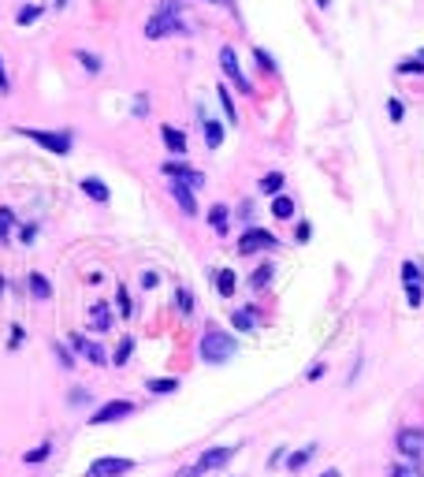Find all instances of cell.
Masks as SVG:
<instances>
[{
	"instance_id": "cell-1",
	"label": "cell",
	"mask_w": 424,
	"mask_h": 477,
	"mask_svg": "<svg viewBox=\"0 0 424 477\" xmlns=\"http://www.w3.org/2000/svg\"><path fill=\"white\" fill-rule=\"evenodd\" d=\"M171 34H190V23L182 19L179 0H160L157 12L149 15V23H146V38L160 41V38H171Z\"/></svg>"
},
{
	"instance_id": "cell-2",
	"label": "cell",
	"mask_w": 424,
	"mask_h": 477,
	"mask_svg": "<svg viewBox=\"0 0 424 477\" xmlns=\"http://www.w3.org/2000/svg\"><path fill=\"white\" fill-rule=\"evenodd\" d=\"M238 354V340L231 332H223V328H216V324H209V328L201 332V340H198V358L205 365H223V362H231V358Z\"/></svg>"
},
{
	"instance_id": "cell-3",
	"label": "cell",
	"mask_w": 424,
	"mask_h": 477,
	"mask_svg": "<svg viewBox=\"0 0 424 477\" xmlns=\"http://www.w3.org/2000/svg\"><path fill=\"white\" fill-rule=\"evenodd\" d=\"M19 135L30 138V142H38L41 149H49V153L56 157H68L74 149V135L63 127V131H41V127H19Z\"/></svg>"
},
{
	"instance_id": "cell-4",
	"label": "cell",
	"mask_w": 424,
	"mask_h": 477,
	"mask_svg": "<svg viewBox=\"0 0 424 477\" xmlns=\"http://www.w3.org/2000/svg\"><path fill=\"white\" fill-rule=\"evenodd\" d=\"M272 250H279V238L272 232H265V227H257V224H246L242 238H238V254L253 257V254H272Z\"/></svg>"
},
{
	"instance_id": "cell-5",
	"label": "cell",
	"mask_w": 424,
	"mask_h": 477,
	"mask_svg": "<svg viewBox=\"0 0 424 477\" xmlns=\"http://www.w3.org/2000/svg\"><path fill=\"white\" fill-rule=\"evenodd\" d=\"M398 276H402V287H406V302L417 310L424 302V265L421 262H402Z\"/></svg>"
},
{
	"instance_id": "cell-6",
	"label": "cell",
	"mask_w": 424,
	"mask_h": 477,
	"mask_svg": "<svg viewBox=\"0 0 424 477\" xmlns=\"http://www.w3.org/2000/svg\"><path fill=\"white\" fill-rule=\"evenodd\" d=\"M395 448H398V455L406 462H417V466H424V429H398L395 432Z\"/></svg>"
},
{
	"instance_id": "cell-7",
	"label": "cell",
	"mask_w": 424,
	"mask_h": 477,
	"mask_svg": "<svg viewBox=\"0 0 424 477\" xmlns=\"http://www.w3.org/2000/svg\"><path fill=\"white\" fill-rule=\"evenodd\" d=\"M134 459H127V455H101V459L90 462V470H86V477H123L134 470Z\"/></svg>"
},
{
	"instance_id": "cell-8",
	"label": "cell",
	"mask_w": 424,
	"mask_h": 477,
	"mask_svg": "<svg viewBox=\"0 0 424 477\" xmlns=\"http://www.w3.org/2000/svg\"><path fill=\"white\" fill-rule=\"evenodd\" d=\"M134 410H138V407L130 403V399H108L104 407H97L93 414H90V425H116V421L130 418Z\"/></svg>"
},
{
	"instance_id": "cell-9",
	"label": "cell",
	"mask_w": 424,
	"mask_h": 477,
	"mask_svg": "<svg viewBox=\"0 0 424 477\" xmlns=\"http://www.w3.org/2000/svg\"><path fill=\"white\" fill-rule=\"evenodd\" d=\"M220 68H223V79L231 82L238 93H253V82H249L246 75H242V68H238V52H235L231 45L220 49Z\"/></svg>"
},
{
	"instance_id": "cell-10",
	"label": "cell",
	"mask_w": 424,
	"mask_h": 477,
	"mask_svg": "<svg viewBox=\"0 0 424 477\" xmlns=\"http://www.w3.org/2000/svg\"><path fill=\"white\" fill-rule=\"evenodd\" d=\"M160 176L182 179V183H187V187H194V190L205 187V172H198L194 165H187V160H164V165H160Z\"/></svg>"
},
{
	"instance_id": "cell-11",
	"label": "cell",
	"mask_w": 424,
	"mask_h": 477,
	"mask_svg": "<svg viewBox=\"0 0 424 477\" xmlns=\"http://www.w3.org/2000/svg\"><path fill=\"white\" fill-rule=\"evenodd\" d=\"M168 190H171V198H175V205H179L182 213H187V216H198V190L187 187L182 179H171Z\"/></svg>"
},
{
	"instance_id": "cell-12",
	"label": "cell",
	"mask_w": 424,
	"mask_h": 477,
	"mask_svg": "<svg viewBox=\"0 0 424 477\" xmlns=\"http://www.w3.org/2000/svg\"><path fill=\"white\" fill-rule=\"evenodd\" d=\"M235 451H238V448H209V451H205L194 466H198L201 474H209V470H223V466L235 459Z\"/></svg>"
},
{
	"instance_id": "cell-13",
	"label": "cell",
	"mask_w": 424,
	"mask_h": 477,
	"mask_svg": "<svg viewBox=\"0 0 424 477\" xmlns=\"http://www.w3.org/2000/svg\"><path fill=\"white\" fill-rule=\"evenodd\" d=\"M198 116H201V135H205V146H209V149H220V146H223V135H227L223 119H209V116H205V108H198Z\"/></svg>"
},
{
	"instance_id": "cell-14",
	"label": "cell",
	"mask_w": 424,
	"mask_h": 477,
	"mask_svg": "<svg viewBox=\"0 0 424 477\" xmlns=\"http://www.w3.org/2000/svg\"><path fill=\"white\" fill-rule=\"evenodd\" d=\"M209 227H212V232L220 235V238L231 235V209H227L223 202H216L212 209H209Z\"/></svg>"
},
{
	"instance_id": "cell-15",
	"label": "cell",
	"mask_w": 424,
	"mask_h": 477,
	"mask_svg": "<svg viewBox=\"0 0 424 477\" xmlns=\"http://www.w3.org/2000/svg\"><path fill=\"white\" fill-rule=\"evenodd\" d=\"M212 287H216V295H220V298H231L235 287H238L235 268H212Z\"/></svg>"
},
{
	"instance_id": "cell-16",
	"label": "cell",
	"mask_w": 424,
	"mask_h": 477,
	"mask_svg": "<svg viewBox=\"0 0 424 477\" xmlns=\"http://www.w3.org/2000/svg\"><path fill=\"white\" fill-rule=\"evenodd\" d=\"M160 138H164V146H168V149H171V153H175V157H187L190 142H187V135H182L179 127L164 123V127H160Z\"/></svg>"
},
{
	"instance_id": "cell-17",
	"label": "cell",
	"mask_w": 424,
	"mask_h": 477,
	"mask_svg": "<svg viewBox=\"0 0 424 477\" xmlns=\"http://www.w3.org/2000/svg\"><path fill=\"white\" fill-rule=\"evenodd\" d=\"M112 321H116V313H112L108 302H93V306H90V328L93 332H108V328H112Z\"/></svg>"
},
{
	"instance_id": "cell-18",
	"label": "cell",
	"mask_w": 424,
	"mask_h": 477,
	"mask_svg": "<svg viewBox=\"0 0 424 477\" xmlns=\"http://www.w3.org/2000/svg\"><path fill=\"white\" fill-rule=\"evenodd\" d=\"M79 190L86 194V198H90V202H108V198H112V190H108V183L104 179H97V176H86L82 183H79Z\"/></svg>"
},
{
	"instance_id": "cell-19",
	"label": "cell",
	"mask_w": 424,
	"mask_h": 477,
	"mask_svg": "<svg viewBox=\"0 0 424 477\" xmlns=\"http://www.w3.org/2000/svg\"><path fill=\"white\" fill-rule=\"evenodd\" d=\"M257 324H260V313L253 306H242V310L231 313V328L235 332H257Z\"/></svg>"
},
{
	"instance_id": "cell-20",
	"label": "cell",
	"mask_w": 424,
	"mask_h": 477,
	"mask_svg": "<svg viewBox=\"0 0 424 477\" xmlns=\"http://www.w3.org/2000/svg\"><path fill=\"white\" fill-rule=\"evenodd\" d=\"M26 287H30V298H38V302L52 298V280L45 273H30L26 276Z\"/></svg>"
},
{
	"instance_id": "cell-21",
	"label": "cell",
	"mask_w": 424,
	"mask_h": 477,
	"mask_svg": "<svg viewBox=\"0 0 424 477\" xmlns=\"http://www.w3.org/2000/svg\"><path fill=\"white\" fill-rule=\"evenodd\" d=\"M272 276H276V265H272V262H260L253 273H249L246 284H249V291H265V287L272 284Z\"/></svg>"
},
{
	"instance_id": "cell-22",
	"label": "cell",
	"mask_w": 424,
	"mask_h": 477,
	"mask_svg": "<svg viewBox=\"0 0 424 477\" xmlns=\"http://www.w3.org/2000/svg\"><path fill=\"white\" fill-rule=\"evenodd\" d=\"M283 187H287V179H283V172H268V176H260L257 190L268 194V198H276V194H283Z\"/></svg>"
},
{
	"instance_id": "cell-23",
	"label": "cell",
	"mask_w": 424,
	"mask_h": 477,
	"mask_svg": "<svg viewBox=\"0 0 424 477\" xmlns=\"http://www.w3.org/2000/svg\"><path fill=\"white\" fill-rule=\"evenodd\" d=\"M295 198H290V194H276V198H272V216H276V220H290V216H295Z\"/></svg>"
},
{
	"instance_id": "cell-24",
	"label": "cell",
	"mask_w": 424,
	"mask_h": 477,
	"mask_svg": "<svg viewBox=\"0 0 424 477\" xmlns=\"http://www.w3.org/2000/svg\"><path fill=\"white\" fill-rule=\"evenodd\" d=\"M74 60L86 68V75H101L104 71V60L97 56V52H90V49H74Z\"/></svg>"
},
{
	"instance_id": "cell-25",
	"label": "cell",
	"mask_w": 424,
	"mask_h": 477,
	"mask_svg": "<svg viewBox=\"0 0 424 477\" xmlns=\"http://www.w3.org/2000/svg\"><path fill=\"white\" fill-rule=\"evenodd\" d=\"M216 97H220V108H223V116H227V123H238V108H235V101H231V90H227V82H220L216 86Z\"/></svg>"
},
{
	"instance_id": "cell-26",
	"label": "cell",
	"mask_w": 424,
	"mask_h": 477,
	"mask_svg": "<svg viewBox=\"0 0 424 477\" xmlns=\"http://www.w3.org/2000/svg\"><path fill=\"white\" fill-rule=\"evenodd\" d=\"M253 63L268 75V79H276V75H279V63L272 60V52H268V49H260V45H253Z\"/></svg>"
},
{
	"instance_id": "cell-27",
	"label": "cell",
	"mask_w": 424,
	"mask_h": 477,
	"mask_svg": "<svg viewBox=\"0 0 424 477\" xmlns=\"http://www.w3.org/2000/svg\"><path fill=\"white\" fill-rule=\"evenodd\" d=\"M15 209L12 205H0V243H8V238H12V232H15Z\"/></svg>"
},
{
	"instance_id": "cell-28",
	"label": "cell",
	"mask_w": 424,
	"mask_h": 477,
	"mask_svg": "<svg viewBox=\"0 0 424 477\" xmlns=\"http://www.w3.org/2000/svg\"><path fill=\"white\" fill-rule=\"evenodd\" d=\"M41 15H45V8H41V4H26V8H19V12H15V26H34Z\"/></svg>"
},
{
	"instance_id": "cell-29",
	"label": "cell",
	"mask_w": 424,
	"mask_h": 477,
	"mask_svg": "<svg viewBox=\"0 0 424 477\" xmlns=\"http://www.w3.org/2000/svg\"><path fill=\"white\" fill-rule=\"evenodd\" d=\"M146 388L153 395H171V392H179V381L175 377H153V381H146Z\"/></svg>"
},
{
	"instance_id": "cell-30",
	"label": "cell",
	"mask_w": 424,
	"mask_h": 477,
	"mask_svg": "<svg viewBox=\"0 0 424 477\" xmlns=\"http://www.w3.org/2000/svg\"><path fill=\"white\" fill-rule=\"evenodd\" d=\"M313 455H317V444H306V448H298V451H290V459H287V470H301V466H306Z\"/></svg>"
},
{
	"instance_id": "cell-31",
	"label": "cell",
	"mask_w": 424,
	"mask_h": 477,
	"mask_svg": "<svg viewBox=\"0 0 424 477\" xmlns=\"http://www.w3.org/2000/svg\"><path fill=\"white\" fill-rule=\"evenodd\" d=\"M130 354H134V335H123V340L116 343V351H112V365H127Z\"/></svg>"
},
{
	"instance_id": "cell-32",
	"label": "cell",
	"mask_w": 424,
	"mask_h": 477,
	"mask_svg": "<svg viewBox=\"0 0 424 477\" xmlns=\"http://www.w3.org/2000/svg\"><path fill=\"white\" fill-rule=\"evenodd\" d=\"M175 306L182 317H194V310H198V298L190 295V287H175Z\"/></svg>"
},
{
	"instance_id": "cell-33",
	"label": "cell",
	"mask_w": 424,
	"mask_h": 477,
	"mask_svg": "<svg viewBox=\"0 0 424 477\" xmlns=\"http://www.w3.org/2000/svg\"><path fill=\"white\" fill-rule=\"evenodd\" d=\"M116 310H119V317H123V321L134 317V302H130V291H127L123 284L116 287Z\"/></svg>"
},
{
	"instance_id": "cell-34",
	"label": "cell",
	"mask_w": 424,
	"mask_h": 477,
	"mask_svg": "<svg viewBox=\"0 0 424 477\" xmlns=\"http://www.w3.org/2000/svg\"><path fill=\"white\" fill-rule=\"evenodd\" d=\"M395 71H398V75H424V49H421L413 60H398Z\"/></svg>"
},
{
	"instance_id": "cell-35",
	"label": "cell",
	"mask_w": 424,
	"mask_h": 477,
	"mask_svg": "<svg viewBox=\"0 0 424 477\" xmlns=\"http://www.w3.org/2000/svg\"><path fill=\"white\" fill-rule=\"evenodd\" d=\"M49 455H52V440H45V444H38V448H30V451L23 455V462H26V466H38V462H45Z\"/></svg>"
},
{
	"instance_id": "cell-36",
	"label": "cell",
	"mask_w": 424,
	"mask_h": 477,
	"mask_svg": "<svg viewBox=\"0 0 424 477\" xmlns=\"http://www.w3.org/2000/svg\"><path fill=\"white\" fill-rule=\"evenodd\" d=\"M391 477H424V470L417 462H406V459H398L395 466H391Z\"/></svg>"
},
{
	"instance_id": "cell-37",
	"label": "cell",
	"mask_w": 424,
	"mask_h": 477,
	"mask_svg": "<svg viewBox=\"0 0 424 477\" xmlns=\"http://www.w3.org/2000/svg\"><path fill=\"white\" fill-rule=\"evenodd\" d=\"M82 358H86V362H93V365H104L108 362V354H104V347L101 343H86V351H82Z\"/></svg>"
},
{
	"instance_id": "cell-38",
	"label": "cell",
	"mask_w": 424,
	"mask_h": 477,
	"mask_svg": "<svg viewBox=\"0 0 424 477\" xmlns=\"http://www.w3.org/2000/svg\"><path fill=\"white\" fill-rule=\"evenodd\" d=\"M52 351H56V362L63 365V370H74V354L68 343H52Z\"/></svg>"
},
{
	"instance_id": "cell-39",
	"label": "cell",
	"mask_w": 424,
	"mask_h": 477,
	"mask_svg": "<svg viewBox=\"0 0 424 477\" xmlns=\"http://www.w3.org/2000/svg\"><path fill=\"white\" fill-rule=\"evenodd\" d=\"M26 343V332H23V324H12L8 328V351H19V347Z\"/></svg>"
},
{
	"instance_id": "cell-40",
	"label": "cell",
	"mask_w": 424,
	"mask_h": 477,
	"mask_svg": "<svg viewBox=\"0 0 424 477\" xmlns=\"http://www.w3.org/2000/svg\"><path fill=\"white\" fill-rule=\"evenodd\" d=\"M387 116H391V123H402V119H406V105H402L398 97H387Z\"/></svg>"
},
{
	"instance_id": "cell-41",
	"label": "cell",
	"mask_w": 424,
	"mask_h": 477,
	"mask_svg": "<svg viewBox=\"0 0 424 477\" xmlns=\"http://www.w3.org/2000/svg\"><path fill=\"white\" fill-rule=\"evenodd\" d=\"M38 232H41V224H23V227H19V243L30 246V243L38 238Z\"/></svg>"
},
{
	"instance_id": "cell-42",
	"label": "cell",
	"mask_w": 424,
	"mask_h": 477,
	"mask_svg": "<svg viewBox=\"0 0 424 477\" xmlns=\"http://www.w3.org/2000/svg\"><path fill=\"white\" fill-rule=\"evenodd\" d=\"M86 343H90V340H86L82 332H71V335H68V347H71V354H74V358H79V354L86 351Z\"/></svg>"
},
{
	"instance_id": "cell-43",
	"label": "cell",
	"mask_w": 424,
	"mask_h": 477,
	"mask_svg": "<svg viewBox=\"0 0 424 477\" xmlns=\"http://www.w3.org/2000/svg\"><path fill=\"white\" fill-rule=\"evenodd\" d=\"M90 399H93V395H90V392H86V388H71V395H68V403H71V407H86V403H90Z\"/></svg>"
},
{
	"instance_id": "cell-44",
	"label": "cell",
	"mask_w": 424,
	"mask_h": 477,
	"mask_svg": "<svg viewBox=\"0 0 424 477\" xmlns=\"http://www.w3.org/2000/svg\"><path fill=\"white\" fill-rule=\"evenodd\" d=\"M295 238H298V243H309V238H313V224H309V220H298Z\"/></svg>"
},
{
	"instance_id": "cell-45",
	"label": "cell",
	"mask_w": 424,
	"mask_h": 477,
	"mask_svg": "<svg viewBox=\"0 0 424 477\" xmlns=\"http://www.w3.org/2000/svg\"><path fill=\"white\" fill-rule=\"evenodd\" d=\"M160 284V276L153 273V268H146V273H141V287H146V291H153Z\"/></svg>"
},
{
	"instance_id": "cell-46",
	"label": "cell",
	"mask_w": 424,
	"mask_h": 477,
	"mask_svg": "<svg viewBox=\"0 0 424 477\" xmlns=\"http://www.w3.org/2000/svg\"><path fill=\"white\" fill-rule=\"evenodd\" d=\"M324 373H328V365H324V362H317V365H309V370H306V381H320Z\"/></svg>"
},
{
	"instance_id": "cell-47",
	"label": "cell",
	"mask_w": 424,
	"mask_h": 477,
	"mask_svg": "<svg viewBox=\"0 0 424 477\" xmlns=\"http://www.w3.org/2000/svg\"><path fill=\"white\" fill-rule=\"evenodd\" d=\"M238 216H242L246 224H253V202H249V198H246L242 205H238Z\"/></svg>"
},
{
	"instance_id": "cell-48",
	"label": "cell",
	"mask_w": 424,
	"mask_h": 477,
	"mask_svg": "<svg viewBox=\"0 0 424 477\" xmlns=\"http://www.w3.org/2000/svg\"><path fill=\"white\" fill-rule=\"evenodd\" d=\"M134 116H149V97H146V93H138V101H134Z\"/></svg>"
},
{
	"instance_id": "cell-49",
	"label": "cell",
	"mask_w": 424,
	"mask_h": 477,
	"mask_svg": "<svg viewBox=\"0 0 424 477\" xmlns=\"http://www.w3.org/2000/svg\"><path fill=\"white\" fill-rule=\"evenodd\" d=\"M283 455H287V451H283V448H276V451H272V459H268V470H279Z\"/></svg>"
},
{
	"instance_id": "cell-50",
	"label": "cell",
	"mask_w": 424,
	"mask_h": 477,
	"mask_svg": "<svg viewBox=\"0 0 424 477\" xmlns=\"http://www.w3.org/2000/svg\"><path fill=\"white\" fill-rule=\"evenodd\" d=\"M12 90V82H8V71H4V60H0V93Z\"/></svg>"
},
{
	"instance_id": "cell-51",
	"label": "cell",
	"mask_w": 424,
	"mask_h": 477,
	"mask_svg": "<svg viewBox=\"0 0 424 477\" xmlns=\"http://www.w3.org/2000/svg\"><path fill=\"white\" fill-rule=\"evenodd\" d=\"M175 477H201V470H198V466H182Z\"/></svg>"
},
{
	"instance_id": "cell-52",
	"label": "cell",
	"mask_w": 424,
	"mask_h": 477,
	"mask_svg": "<svg viewBox=\"0 0 424 477\" xmlns=\"http://www.w3.org/2000/svg\"><path fill=\"white\" fill-rule=\"evenodd\" d=\"M68 4H71V0H52V8H56V12H63Z\"/></svg>"
},
{
	"instance_id": "cell-53",
	"label": "cell",
	"mask_w": 424,
	"mask_h": 477,
	"mask_svg": "<svg viewBox=\"0 0 424 477\" xmlns=\"http://www.w3.org/2000/svg\"><path fill=\"white\" fill-rule=\"evenodd\" d=\"M223 4H227V8H231V15L238 19V8H235V0H223ZM238 23H242V19H238Z\"/></svg>"
},
{
	"instance_id": "cell-54",
	"label": "cell",
	"mask_w": 424,
	"mask_h": 477,
	"mask_svg": "<svg viewBox=\"0 0 424 477\" xmlns=\"http://www.w3.org/2000/svg\"><path fill=\"white\" fill-rule=\"evenodd\" d=\"M320 477H343V474H339V470H335V466H331V470H324Z\"/></svg>"
},
{
	"instance_id": "cell-55",
	"label": "cell",
	"mask_w": 424,
	"mask_h": 477,
	"mask_svg": "<svg viewBox=\"0 0 424 477\" xmlns=\"http://www.w3.org/2000/svg\"><path fill=\"white\" fill-rule=\"evenodd\" d=\"M317 8H320V12H328V8H331V0H317Z\"/></svg>"
},
{
	"instance_id": "cell-56",
	"label": "cell",
	"mask_w": 424,
	"mask_h": 477,
	"mask_svg": "<svg viewBox=\"0 0 424 477\" xmlns=\"http://www.w3.org/2000/svg\"><path fill=\"white\" fill-rule=\"evenodd\" d=\"M4 287H8V280H4V276H0V295H4Z\"/></svg>"
},
{
	"instance_id": "cell-57",
	"label": "cell",
	"mask_w": 424,
	"mask_h": 477,
	"mask_svg": "<svg viewBox=\"0 0 424 477\" xmlns=\"http://www.w3.org/2000/svg\"><path fill=\"white\" fill-rule=\"evenodd\" d=\"M205 4H216V0H205Z\"/></svg>"
}]
</instances>
